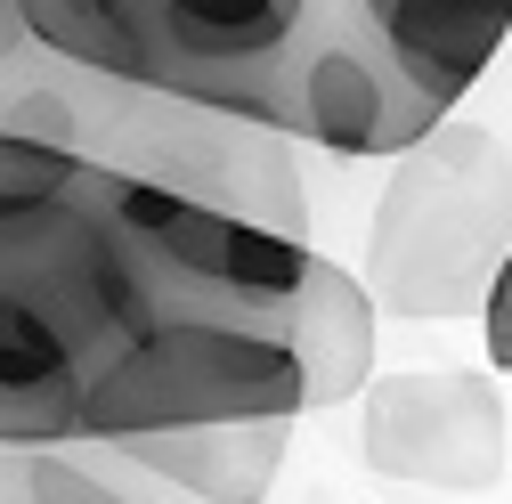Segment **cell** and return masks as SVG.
Here are the masks:
<instances>
[{
    "label": "cell",
    "mask_w": 512,
    "mask_h": 504,
    "mask_svg": "<svg viewBox=\"0 0 512 504\" xmlns=\"http://www.w3.org/2000/svg\"><path fill=\"white\" fill-rule=\"evenodd\" d=\"M171 301L106 163L0 139V448H82L98 374Z\"/></svg>",
    "instance_id": "obj_1"
},
{
    "label": "cell",
    "mask_w": 512,
    "mask_h": 504,
    "mask_svg": "<svg viewBox=\"0 0 512 504\" xmlns=\"http://www.w3.org/2000/svg\"><path fill=\"white\" fill-rule=\"evenodd\" d=\"M25 25L74 66L155 98L244 122L285 114L293 66L342 25L334 0H17Z\"/></svg>",
    "instance_id": "obj_2"
},
{
    "label": "cell",
    "mask_w": 512,
    "mask_h": 504,
    "mask_svg": "<svg viewBox=\"0 0 512 504\" xmlns=\"http://www.w3.org/2000/svg\"><path fill=\"white\" fill-rule=\"evenodd\" d=\"M512 244V155L496 131L447 114L423 147L382 179L366 228V293L399 318H464L488 301V277Z\"/></svg>",
    "instance_id": "obj_3"
},
{
    "label": "cell",
    "mask_w": 512,
    "mask_h": 504,
    "mask_svg": "<svg viewBox=\"0 0 512 504\" xmlns=\"http://www.w3.org/2000/svg\"><path fill=\"white\" fill-rule=\"evenodd\" d=\"M269 415H309L285 318H244V309L171 301L163 318L98 374L82 439L90 448H122V439H147V431L269 423Z\"/></svg>",
    "instance_id": "obj_4"
},
{
    "label": "cell",
    "mask_w": 512,
    "mask_h": 504,
    "mask_svg": "<svg viewBox=\"0 0 512 504\" xmlns=\"http://www.w3.org/2000/svg\"><path fill=\"white\" fill-rule=\"evenodd\" d=\"M114 212L147 244V261L163 269V285L196 309H244V318H285V301L301 293V269H309V236H277L244 212H220V204H196L179 187H155V179H131L114 171Z\"/></svg>",
    "instance_id": "obj_5"
},
{
    "label": "cell",
    "mask_w": 512,
    "mask_h": 504,
    "mask_svg": "<svg viewBox=\"0 0 512 504\" xmlns=\"http://www.w3.org/2000/svg\"><path fill=\"white\" fill-rule=\"evenodd\" d=\"M358 464L447 496H480L504 472V407L480 366H399L358 391Z\"/></svg>",
    "instance_id": "obj_6"
},
{
    "label": "cell",
    "mask_w": 512,
    "mask_h": 504,
    "mask_svg": "<svg viewBox=\"0 0 512 504\" xmlns=\"http://www.w3.org/2000/svg\"><path fill=\"white\" fill-rule=\"evenodd\" d=\"M439 122H447V114H439L374 41H358L350 25H334V33L293 66L277 131L326 147V155H350V163H399L407 147H423V139L439 131Z\"/></svg>",
    "instance_id": "obj_7"
},
{
    "label": "cell",
    "mask_w": 512,
    "mask_h": 504,
    "mask_svg": "<svg viewBox=\"0 0 512 504\" xmlns=\"http://www.w3.org/2000/svg\"><path fill=\"white\" fill-rule=\"evenodd\" d=\"M334 9L439 114H456L472 82L496 66V49L512 41V0H334Z\"/></svg>",
    "instance_id": "obj_8"
},
{
    "label": "cell",
    "mask_w": 512,
    "mask_h": 504,
    "mask_svg": "<svg viewBox=\"0 0 512 504\" xmlns=\"http://www.w3.org/2000/svg\"><path fill=\"white\" fill-rule=\"evenodd\" d=\"M301 415H269V423H196V431H147L122 439V464H139L163 496H196V504H269L285 448H293Z\"/></svg>",
    "instance_id": "obj_9"
},
{
    "label": "cell",
    "mask_w": 512,
    "mask_h": 504,
    "mask_svg": "<svg viewBox=\"0 0 512 504\" xmlns=\"http://www.w3.org/2000/svg\"><path fill=\"white\" fill-rule=\"evenodd\" d=\"M285 342L301 358V391L317 407H358L374 383V293L358 269H342L334 252H309L301 293L285 301Z\"/></svg>",
    "instance_id": "obj_10"
},
{
    "label": "cell",
    "mask_w": 512,
    "mask_h": 504,
    "mask_svg": "<svg viewBox=\"0 0 512 504\" xmlns=\"http://www.w3.org/2000/svg\"><path fill=\"white\" fill-rule=\"evenodd\" d=\"M163 488L114 448H0V504H155Z\"/></svg>",
    "instance_id": "obj_11"
},
{
    "label": "cell",
    "mask_w": 512,
    "mask_h": 504,
    "mask_svg": "<svg viewBox=\"0 0 512 504\" xmlns=\"http://www.w3.org/2000/svg\"><path fill=\"white\" fill-rule=\"evenodd\" d=\"M480 350H488V374H512V244H504L488 301H480Z\"/></svg>",
    "instance_id": "obj_12"
}]
</instances>
